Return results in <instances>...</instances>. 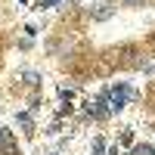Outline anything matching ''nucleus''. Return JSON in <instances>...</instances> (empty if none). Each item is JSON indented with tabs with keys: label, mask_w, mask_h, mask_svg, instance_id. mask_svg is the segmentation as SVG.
<instances>
[{
	"label": "nucleus",
	"mask_w": 155,
	"mask_h": 155,
	"mask_svg": "<svg viewBox=\"0 0 155 155\" xmlns=\"http://www.w3.org/2000/svg\"><path fill=\"white\" fill-rule=\"evenodd\" d=\"M137 93L130 90V84L127 81H118L115 87H109L106 90V102H109V112H121L124 106H127V99H134Z\"/></svg>",
	"instance_id": "f257e3e1"
},
{
	"label": "nucleus",
	"mask_w": 155,
	"mask_h": 155,
	"mask_svg": "<svg viewBox=\"0 0 155 155\" xmlns=\"http://www.w3.org/2000/svg\"><path fill=\"white\" fill-rule=\"evenodd\" d=\"M87 115H90V118H96V121H106L109 115H112V112L106 109V90H102L96 99H90V102H87Z\"/></svg>",
	"instance_id": "f03ea898"
},
{
	"label": "nucleus",
	"mask_w": 155,
	"mask_h": 155,
	"mask_svg": "<svg viewBox=\"0 0 155 155\" xmlns=\"http://www.w3.org/2000/svg\"><path fill=\"white\" fill-rule=\"evenodd\" d=\"M115 9H118V6L106 0V3H93V9H90V16H93V22H109V19L115 16Z\"/></svg>",
	"instance_id": "7ed1b4c3"
},
{
	"label": "nucleus",
	"mask_w": 155,
	"mask_h": 155,
	"mask_svg": "<svg viewBox=\"0 0 155 155\" xmlns=\"http://www.w3.org/2000/svg\"><path fill=\"white\" fill-rule=\"evenodd\" d=\"M16 121H19V127H22L28 137H34V121H31V115H28V112H19V115H16Z\"/></svg>",
	"instance_id": "20e7f679"
},
{
	"label": "nucleus",
	"mask_w": 155,
	"mask_h": 155,
	"mask_svg": "<svg viewBox=\"0 0 155 155\" xmlns=\"http://www.w3.org/2000/svg\"><path fill=\"white\" fill-rule=\"evenodd\" d=\"M19 78H22L28 87H37V84H41V74H37L34 68H22V71H19Z\"/></svg>",
	"instance_id": "39448f33"
},
{
	"label": "nucleus",
	"mask_w": 155,
	"mask_h": 155,
	"mask_svg": "<svg viewBox=\"0 0 155 155\" xmlns=\"http://www.w3.org/2000/svg\"><path fill=\"white\" fill-rule=\"evenodd\" d=\"M130 155H155V149H152V146H146V143H137Z\"/></svg>",
	"instance_id": "423d86ee"
},
{
	"label": "nucleus",
	"mask_w": 155,
	"mask_h": 155,
	"mask_svg": "<svg viewBox=\"0 0 155 155\" xmlns=\"http://www.w3.org/2000/svg\"><path fill=\"white\" fill-rule=\"evenodd\" d=\"M102 149H106V143H102V137L93 140V155H102Z\"/></svg>",
	"instance_id": "0eeeda50"
},
{
	"label": "nucleus",
	"mask_w": 155,
	"mask_h": 155,
	"mask_svg": "<svg viewBox=\"0 0 155 155\" xmlns=\"http://www.w3.org/2000/svg\"><path fill=\"white\" fill-rule=\"evenodd\" d=\"M56 3H62V0H41V3H37V9H50V6H56Z\"/></svg>",
	"instance_id": "6e6552de"
},
{
	"label": "nucleus",
	"mask_w": 155,
	"mask_h": 155,
	"mask_svg": "<svg viewBox=\"0 0 155 155\" xmlns=\"http://www.w3.org/2000/svg\"><path fill=\"white\" fill-rule=\"evenodd\" d=\"M68 112H71V106H68V102H62V106H59V118H65Z\"/></svg>",
	"instance_id": "1a4fd4ad"
},
{
	"label": "nucleus",
	"mask_w": 155,
	"mask_h": 155,
	"mask_svg": "<svg viewBox=\"0 0 155 155\" xmlns=\"http://www.w3.org/2000/svg\"><path fill=\"white\" fill-rule=\"evenodd\" d=\"M121 3H124V6H143L146 0H121Z\"/></svg>",
	"instance_id": "9d476101"
},
{
	"label": "nucleus",
	"mask_w": 155,
	"mask_h": 155,
	"mask_svg": "<svg viewBox=\"0 0 155 155\" xmlns=\"http://www.w3.org/2000/svg\"><path fill=\"white\" fill-rule=\"evenodd\" d=\"M109 155H121V149H118V146H112V149H109Z\"/></svg>",
	"instance_id": "9b49d317"
}]
</instances>
